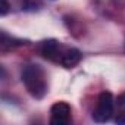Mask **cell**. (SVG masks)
I'll return each mask as SVG.
<instances>
[{"mask_svg": "<svg viewBox=\"0 0 125 125\" xmlns=\"http://www.w3.org/2000/svg\"><path fill=\"white\" fill-rule=\"evenodd\" d=\"M22 83L34 99H43L47 93L46 72L40 65H28L22 72Z\"/></svg>", "mask_w": 125, "mask_h": 125, "instance_id": "cell-1", "label": "cell"}, {"mask_svg": "<svg viewBox=\"0 0 125 125\" xmlns=\"http://www.w3.org/2000/svg\"><path fill=\"white\" fill-rule=\"evenodd\" d=\"M113 96L109 91H103L100 93L99 99H97V107L93 112V119L94 122L103 124L110 121L112 115H113Z\"/></svg>", "mask_w": 125, "mask_h": 125, "instance_id": "cell-2", "label": "cell"}, {"mask_svg": "<svg viewBox=\"0 0 125 125\" xmlns=\"http://www.w3.org/2000/svg\"><path fill=\"white\" fill-rule=\"evenodd\" d=\"M40 53L44 59H49L52 62H56V63H60L62 60V54L65 52V47L60 46L59 41L50 38V40H44L40 43Z\"/></svg>", "mask_w": 125, "mask_h": 125, "instance_id": "cell-3", "label": "cell"}, {"mask_svg": "<svg viewBox=\"0 0 125 125\" xmlns=\"http://www.w3.org/2000/svg\"><path fill=\"white\" fill-rule=\"evenodd\" d=\"M71 121V106L66 102H56L50 107V124L66 125Z\"/></svg>", "mask_w": 125, "mask_h": 125, "instance_id": "cell-4", "label": "cell"}, {"mask_svg": "<svg viewBox=\"0 0 125 125\" xmlns=\"http://www.w3.org/2000/svg\"><path fill=\"white\" fill-rule=\"evenodd\" d=\"M83 54L78 49H65L63 54H62V60H60V65L62 66H65V68H74L75 65L80 63V60H81Z\"/></svg>", "mask_w": 125, "mask_h": 125, "instance_id": "cell-5", "label": "cell"}, {"mask_svg": "<svg viewBox=\"0 0 125 125\" xmlns=\"http://www.w3.org/2000/svg\"><path fill=\"white\" fill-rule=\"evenodd\" d=\"M22 44H28V40H19L15 37H9L5 31H2V46L3 47H16Z\"/></svg>", "mask_w": 125, "mask_h": 125, "instance_id": "cell-6", "label": "cell"}, {"mask_svg": "<svg viewBox=\"0 0 125 125\" xmlns=\"http://www.w3.org/2000/svg\"><path fill=\"white\" fill-rule=\"evenodd\" d=\"M9 10V3H8V0H2V5H0V13L2 15H6Z\"/></svg>", "mask_w": 125, "mask_h": 125, "instance_id": "cell-7", "label": "cell"}, {"mask_svg": "<svg viewBox=\"0 0 125 125\" xmlns=\"http://www.w3.org/2000/svg\"><path fill=\"white\" fill-rule=\"evenodd\" d=\"M116 103H118L119 107H125V91L118 96V102H116Z\"/></svg>", "mask_w": 125, "mask_h": 125, "instance_id": "cell-8", "label": "cell"}, {"mask_svg": "<svg viewBox=\"0 0 125 125\" xmlns=\"http://www.w3.org/2000/svg\"><path fill=\"white\" fill-rule=\"evenodd\" d=\"M115 122H116V124H125V113L118 115V118L115 119Z\"/></svg>", "mask_w": 125, "mask_h": 125, "instance_id": "cell-9", "label": "cell"}]
</instances>
